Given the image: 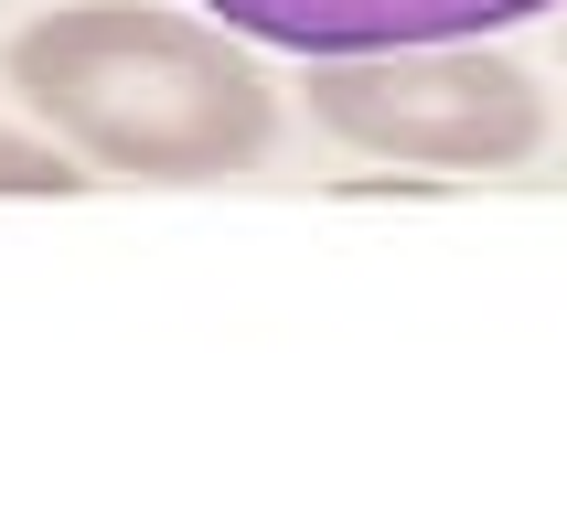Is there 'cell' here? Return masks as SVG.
I'll use <instances>...</instances> for the list:
<instances>
[{"label": "cell", "mask_w": 567, "mask_h": 514, "mask_svg": "<svg viewBox=\"0 0 567 514\" xmlns=\"http://www.w3.org/2000/svg\"><path fill=\"white\" fill-rule=\"evenodd\" d=\"M225 32L279 43V54H396V43H482V32L546 22L567 0H204Z\"/></svg>", "instance_id": "3957f363"}, {"label": "cell", "mask_w": 567, "mask_h": 514, "mask_svg": "<svg viewBox=\"0 0 567 514\" xmlns=\"http://www.w3.org/2000/svg\"><path fill=\"white\" fill-rule=\"evenodd\" d=\"M311 119L364 161L408 172H504L546 151V86L493 43H396V54H321Z\"/></svg>", "instance_id": "7a4b0ae2"}, {"label": "cell", "mask_w": 567, "mask_h": 514, "mask_svg": "<svg viewBox=\"0 0 567 514\" xmlns=\"http://www.w3.org/2000/svg\"><path fill=\"white\" fill-rule=\"evenodd\" d=\"M0 193H86V172H75V151H64L54 128L0 119Z\"/></svg>", "instance_id": "277c9868"}, {"label": "cell", "mask_w": 567, "mask_h": 514, "mask_svg": "<svg viewBox=\"0 0 567 514\" xmlns=\"http://www.w3.org/2000/svg\"><path fill=\"white\" fill-rule=\"evenodd\" d=\"M0 86L96 172L140 183H215L247 172L279 128V96L257 75L247 32L215 11H140V0H75L0 43Z\"/></svg>", "instance_id": "6da1fadb"}]
</instances>
